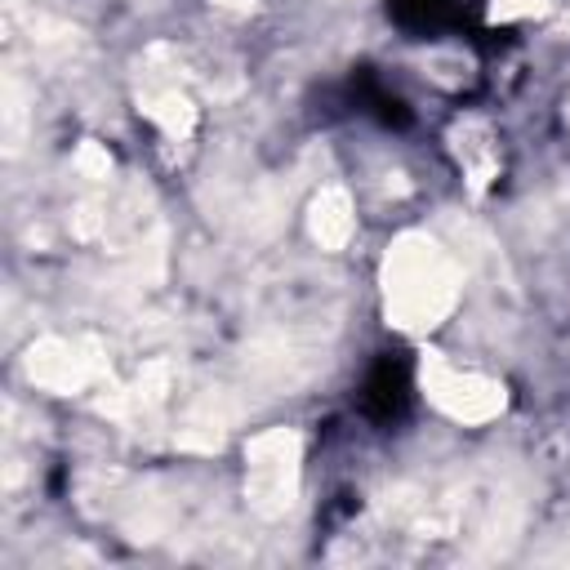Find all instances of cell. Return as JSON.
<instances>
[{"label":"cell","instance_id":"9","mask_svg":"<svg viewBox=\"0 0 570 570\" xmlns=\"http://www.w3.org/2000/svg\"><path fill=\"white\" fill-rule=\"evenodd\" d=\"M548 0H490V18L494 22H517V18H530V13H543Z\"/></svg>","mask_w":570,"mask_h":570},{"label":"cell","instance_id":"3","mask_svg":"<svg viewBox=\"0 0 570 570\" xmlns=\"http://www.w3.org/2000/svg\"><path fill=\"white\" fill-rule=\"evenodd\" d=\"M419 387L423 396L454 423H490L508 410V387L481 370H459L441 352L423 356L419 365Z\"/></svg>","mask_w":570,"mask_h":570},{"label":"cell","instance_id":"2","mask_svg":"<svg viewBox=\"0 0 570 570\" xmlns=\"http://www.w3.org/2000/svg\"><path fill=\"white\" fill-rule=\"evenodd\" d=\"M303 441L294 428H267L245 445V503L263 521H281L298 503Z\"/></svg>","mask_w":570,"mask_h":570},{"label":"cell","instance_id":"4","mask_svg":"<svg viewBox=\"0 0 570 570\" xmlns=\"http://www.w3.org/2000/svg\"><path fill=\"white\" fill-rule=\"evenodd\" d=\"M22 370L36 387L71 396L107 374V356L98 338H36L22 356Z\"/></svg>","mask_w":570,"mask_h":570},{"label":"cell","instance_id":"6","mask_svg":"<svg viewBox=\"0 0 570 570\" xmlns=\"http://www.w3.org/2000/svg\"><path fill=\"white\" fill-rule=\"evenodd\" d=\"M307 232L321 249H343L356 232V214H352V196L343 187H321L312 209H307Z\"/></svg>","mask_w":570,"mask_h":570},{"label":"cell","instance_id":"5","mask_svg":"<svg viewBox=\"0 0 570 570\" xmlns=\"http://www.w3.org/2000/svg\"><path fill=\"white\" fill-rule=\"evenodd\" d=\"M138 107H142V116L156 120L169 138H187L191 125H196V107H191V98H187L169 76H160V71H151L147 85L138 89Z\"/></svg>","mask_w":570,"mask_h":570},{"label":"cell","instance_id":"8","mask_svg":"<svg viewBox=\"0 0 570 570\" xmlns=\"http://www.w3.org/2000/svg\"><path fill=\"white\" fill-rule=\"evenodd\" d=\"M76 169H80V178H94V183L107 178V174H111V156H107V147L94 142V138L80 142V147H76Z\"/></svg>","mask_w":570,"mask_h":570},{"label":"cell","instance_id":"7","mask_svg":"<svg viewBox=\"0 0 570 570\" xmlns=\"http://www.w3.org/2000/svg\"><path fill=\"white\" fill-rule=\"evenodd\" d=\"M454 147H459V160H463V169H468V183H472V191H481L485 183H490V174L499 169V156H494V147H490V129L485 125H476V120H468V125H459L454 129Z\"/></svg>","mask_w":570,"mask_h":570},{"label":"cell","instance_id":"1","mask_svg":"<svg viewBox=\"0 0 570 570\" xmlns=\"http://www.w3.org/2000/svg\"><path fill=\"white\" fill-rule=\"evenodd\" d=\"M463 289V267L428 232H401L383 254V307L405 334L436 330Z\"/></svg>","mask_w":570,"mask_h":570},{"label":"cell","instance_id":"10","mask_svg":"<svg viewBox=\"0 0 570 570\" xmlns=\"http://www.w3.org/2000/svg\"><path fill=\"white\" fill-rule=\"evenodd\" d=\"M214 9H227V13H249L254 9V0H209Z\"/></svg>","mask_w":570,"mask_h":570}]
</instances>
